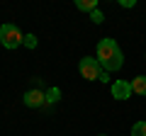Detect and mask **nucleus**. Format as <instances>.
<instances>
[{
    "instance_id": "nucleus-12",
    "label": "nucleus",
    "mask_w": 146,
    "mask_h": 136,
    "mask_svg": "<svg viewBox=\"0 0 146 136\" xmlns=\"http://www.w3.org/2000/svg\"><path fill=\"white\" fill-rule=\"evenodd\" d=\"M122 7H134V0H119Z\"/></svg>"
},
{
    "instance_id": "nucleus-2",
    "label": "nucleus",
    "mask_w": 146,
    "mask_h": 136,
    "mask_svg": "<svg viewBox=\"0 0 146 136\" xmlns=\"http://www.w3.org/2000/svg\"><path fill=\"white\" fill-rule=\"evenodd\" d=\"M0 44L5 49H17L20 44H25V37L15 24H3L0 27Z\"/></svg>"
},
{
    "instance_id": "nucleus-11",
    "label": "nucleus",
    "mask_w": 146,
    "mask_h": 136,
    "mask_svg": "<svg viewBox=\"0 0 146 136\" xmlns=\"http://www.w3.org/2000/svg\"><path fill=\"white\" fill-rule=\"evenodd\" d=\"M25 46L27 49H34L36 46V37H34V34H27V37H25Z\"/></svg>"
},
{
    "instance_id": "nucleus-1",
    "label": "nucleus",
    "mask_w": 146,
    "mask_h": 136,
    "mask_svg": "<svg viewBox=\"0 0 146 136\" xmlns=\"http://www.w3.org/2000/svg\"><path fill=\"white\" fill-rule=\"evenodd\" d=\"M98 61L102 66L105 73L110 71H119L122 63H124V56H122V49L117 46L115 39H102L98 44Z\"/></svg>"
},
{
    "instance_id": "nucleus-10",
    "label": "nucleus",
    "mask_w": 146,
    "mask_h": 136,
    "mask_svg": "<svg viewBox=\"0 0 146 136\" xmlns=\"http://www.w3.org/2000/svg\"><path fill=\"white\" fill-rule=\"evenodd\" d=\"M90 20H93L95 24H102L105 17H102V12H100V10H93V12H90Z\"/></svg>"
},
{
    "instance_id": "nucleus-7",
    "label": "nucleus",
    "mask_w": 146,
    "mask_h": 136,
    "mask_svg": "<svg viewBox=\"0 0 146 136\" xmlns=\"http://www.w3.org/2000/svg\"><path fill=\"white\" fill-rule=\"evenodd\" d=\"M76 7L80 12H93L98 10V0H76Z\"/></svg>"
},
{
    "instance_id": "nucleus-5",
    "label": "nucleus",
    "mask_w": 146,
    "mask_h": 136,
    "mask_svg": "<svg viewBox=\"0 0 146 136\" xmlns=\"http://www.w3.org/2000/svg\"><path fill=\"white\" fill-rule=\"evenodd\" d=\"M112 97L129 100L131 97V83H127V80H115V83H112Z\"/></svg>"
},
{
    "instance_id": "nucleus-4",
    "label": "nucleus",
    "mask_w": 146,
    "mask_h": 136,
    "mask_svg": "<svg viewBox=\"0 0 146 136\" xmlns=\"http://www.w3.org/2000/svg\"><path fill=\"white\" fill-rule=\"evenodd\" d=\"M25 105L32 107V110L46 107V92L44 90H29V92H25Z\"/></svg>"
},
{
    "instance_id": "nucleus-9",
    "label": "nucleus",
    "mask_w": 146,
    "mask_h": 136,
    "mask_svg": "<svg viewBox=\"0 0 146 136\" xmlns=\"http://www.w3.org/2000/svg\"><path fill=\"white\" fill-rule=\"evenodd\" d=\"M131 136H146V121H136L131 126Z\"/></svg>"
},
{
    "instance_id": "nucleus-13",
    "label": "nucleus",
    "mask_w": 146,
    "mask_h": 136,
    "mask_svg": "<svg viewBox=\"0 0 146 136\" xmlns=\"http://www.w3.org/2000/svg\"><path fill=\"white\" fill-rule=\"evenodd\" d=\"M100 136H105V134H100Z\"/></svg>"
},
{
    "instance_id": "nucleus-3",
    "label": "nucleus",
    "mask_w": 146,
    "mask_h": 136,
    "mask_svg": "<svg viewBox=\"0 0 146 136\" xmlns=\"http://www.w3.org/2000/svg\"><path fill=\"white\" fill-rule=\"evenodd\" d=\"M78 71H80V75H83L85 80H100V78H102V73H105L102 66H100V61H98V58H93V56L80 58Z\"/></svg>"
},
{
    "instance_id": "nucleus-8",
    "label": "nucleus",
    "mask_w": 146,
    "mask_h": 136,
    "mask_svg": "<svg viewBox=\"0 0 146 136\" xmlns=\"http://www.w3.org/2000/svg\"><path fill=\"white\" fill-rule=\"evenodd\" d=\"M58 97H61V90L58 88H49L46 90V107L54 105V102H58Z\"/></svg>"
},
{
    "instance_id": "nucleus-6",
    "label": "nucleus",
    "mask_w": 146,
    "mask_h": 136,
    "mask_svg": "<svg viewBox=\"0 0 146 136\" xmlns=\"http://www.w3.org/2000/svg\"><path fill=\"white\" fill-rule=\"evenodd\" d=\"M131 92L146 97V75H136V78L131 80Z\"/></svg>"
}]
</instances>
